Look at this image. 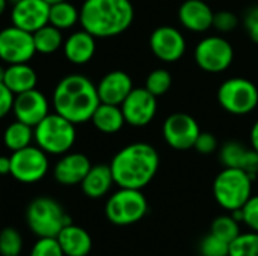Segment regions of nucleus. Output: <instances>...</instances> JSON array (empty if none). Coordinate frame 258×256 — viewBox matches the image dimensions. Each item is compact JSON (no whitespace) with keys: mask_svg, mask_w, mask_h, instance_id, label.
Segmentation results:
<instances>
[{"mask_svg":"<svg viewBox=\"0 0 258 256\" xmlns=\"http://www.w3.org/2000/svg\"><path fill=\"white\" fill-rule=\"evenodd\" d=\"M159 164L156 148L145 142H136L119 149L109 166L118 187L142 190L156 177Z\"/></svg>","mask_w":258,"mask_h":256,"instance_id":"nucleus-1","label":"nucleus"},{"mask_svg":"<svg viewBox=\"0 0 258 256\" xmlns=\"http://www.w3.org/2000/svg\"><path fill=\"white\" fill-rule=\"evenodd\" d=\"M100 104L97 86L85 75L71 74L63 77L54 88V112L74 125L91 121Z\"/></svg>","mask_w":258,"mask_h":256,"instance_id":"nucleus-2","label":"nucleus"},{"mask_svg":"<svg viewBox=\"0 0 258 256\" xmlns=\"http://www.w3.org/2000/svg\"><path fill=\"white\" fill-rule=\"evenodd\" d=\"M135 18L130 0H85L80 24L95 38H110L125 32Z\"/></svg>","mask_w":258,"mask_h":256,"instance_id":"nucleus-3","label":"nucleus"},{"mask_svg":"<svg viewBox=\"0 0 258 256\" xmlns=\"http://www.w3.org/2000/svg\"><path fill=\"white\" fill-rule=\"evenodd\" d=\"M252 181L242 169L224 167L213 183V195L218 205L230 213L240 210L252 196Z\"/></svg>","mask_w":258,"mask_h":256,"instance_id":"nucleus-4","label":"nucleus"},{"mask_svg":"<svg viewBox=\"0 0 258 256\" xmlns=\"http://www.w3.org/2000/svg\"><path fill=\"white\" fill-rule=\"evenodd\" d=\"M36 146L53 155L67 154L76 142V125L57 113H48L33 131Z\"/></svg>","mask_w":258,"mask_h":256,"instance_id":"nucleus-5","label":"nucleus"},{"mask_svg":"<svg viewBox=\"0 0 258 256\" xmlns=\"http://www.w3.org/2000/svg\"><path fill=\"white\" fill-rule=\"evenodd\" d=\"M26 222L29 229L41 237L56 238L63 226L73 223L71 217L63 211L62 205L51 198L33 199L26 211Z\"/></svg>","mask_w":258,"mask_h":256,"instance_id":"nucleus-6","label":"nucleus"},{"mask_svg":"<svg viewBox=\"0 0 258 256\" xmlns=\"http://www.w3.org/2000/svg\"><path fill=\"white\" fill-rule=\"evenodd\" d=\"M104 213L112 225L130 226L147 216L148 201L141 190L119 187V190L107 199Z\"/></svg>","mask_w":258,"mask_h":256,"instance_id":"nucleus-7","label":"nucleus"},{"mask_svg":"<svg viewBox=\"0 0 258 256\" xmlns=\"http://www.w3.org/2000/svg\"><path fill=\"white\" fill-rule=\"evenodd\" d=\"M218 101L231 115H248L258 106L257 86L243 77L228 78L218 89Z\"/></svg>","mask_w":258,"mask_h":256,"instance_id":"nucleus-8","label":"nucleus"},{"mask_svg":"<svg viewBox=\"0 0 258 256\" xmlns=\"http://www.w3.org/2000/svg\"><path fill=\"white\" fill-rule=\"evenodd\" d=\"M48 170L47 152L39 146H26L14 151L11 155V175L24 184H33L41 181Z\"/></svg>","mask_w":258,"mask_h":256,"instance_id":"nucleus-9","label":"nucleus"},{"mask_svg":"<svg viewBox=\"0 0 258 256\" xmlns=\"http://www.w3.org/2000/svg\"><path fill=\"white\" fill-rule=\"evenodd\" d=\"M195 62L207 72H222L233 63V45L221 36H209L198 42L195 47Z\"/></svg>","mask_w":258,"mask_h":256,"instance_id":"nucleus-10","label":"nucleus"},{"mask_svg":"<svg viewBox=\"0 0 258 256\" xmlns=\"http://www.w3.org/2000/svg\"><path fill=\"white\" fill-rule=\"evenodd\" d=\"M33 35L17 26L0 32V59L6 63H27L35 56Z\"/></svg>","mask_w":258,"mask_h":256,"instance_id":"nucleus-11","label":"nucleus"},{"mask_svg":"<svg viewBox=\"0 0 258 256\" xmlns=\"http://www.w3.org/2000/svg\"><path fill=\"white\" fill-rule=\"evenodd\" d=\"M201 130L195 118L187 113H172L163 122L165 142L177 151L192 149Z\"/></svg>","mask_w":258,"mask_h":256,"instance_id":"nucleus-12","label":"nucleus"},{"mask_svg":"<svg viewBox=\"0 0 258 256\" xmlns=\"http://www.w3.org/2000/svg\"><path fill=\"white\" fill-rule=\"evenodd\" d=\"M121 110L125 124L132 127H145L156 116L157 97H154L145 88H138V89L133 88V91L122 101Z\"/></svg>","mask_w":258,"mask_h":256,"instance_id":"nucleus-13","label":"nucleus"},{"mask_svg":"<svg viewBox=\"0 0 258 256\" xmlns=\"http://www.w3.org/2000/svg\"><path fill=\"white\" fill-rule=\"evenodd\" d=\"M150 48L163 62H177L186 51L183 33L172 26H159L150 36Z\"/></svg>","mask_w":258,"mask_h":256,"instance_id":"nucleus-14","label":"nucleus"},{"mask_svg":"<svg viewBox=\"0 0 258 256\" xmlns=\"http://www.w3.org/2000/svg\"><path fill=\"white\" fill-rule=\"evenodd\" d=\"M48 14L50 5L44 0H17L11 12V20L14 26L33 33L48 24Z\"/></svg>","mask_w":258,"mask_h":256,"instance_id":"nucleus-15","label":"nucleus"},{"mask_svg":"<svg viewBox=\"0 0 258 256\" xmlns=\"http://www.w3.org/2000/svg\"><path fill=\"white\" fill-rule=\"evenodd\" d=\"M12 110L17 121L35 128L48 115V101L45 95L35 88L15 95Z\"/></svg>","mask_w":258,"mask_h":256,"instance_id":"nucleus-16","label":"nucleus"},{"mask_svg":"<svg viewBox=\"0 0 258 256\" xmlns=\"http://www.w3.org/2000/svg\"><path fill=\"white\" fill-rule=\"evenodd\" d=\"M132 91H133L132 77L119 69L107 72L97 84L100 103H106V104L121 106Z\"/></svg>","mask_w":258,"mask_h":256,"instance_id":"nucleus-17","label":"nucleus"},{"mask_svg":"<svg viewBox=\"0 0 258 256\" xmlns=\"http://www.w3.org/2000/svg\"><path fill=\"white\" fill-rule=\"evenodd\" d=\"M91 166L92 164L85 154L80 152L63 154V157L56 163L53 169V177L62 186H76L83 181Z\"/></svg>","mask_w":258,"mask_h":256,"instance_id":"nucleus-18","label":"nucleus"},{"mask_svg":"<svg viewBox=\"0 0 258 256\" xmlns=\"http://www.w3.org/2000/svg\"><path fill=\"white\" fill-rule=\"evenodd\" d=\"M215 12L204 0H186L178 9V20L190 32L203 33L213 27Z\"/></svg>","mask_w":258,"mask_h":256,"instance_id":"nucleus-19","label":"nucleus"},{"mask_svg":"<svg viewBox=\"0 0 258 256\" xmlns=\"http://www.w3.org/2000/svg\"><path fill=\"white\" fill-rule=\"evenodd\" d=\"M95 36L89 32L79 30L70 35L63 44V54L65 57L74 65H85L88 63L95 54Z\"/></svg>","mask_w":258,"mask_h":256,"instance_id":"nucleus-20","label":"nucleus"},{"mask_svg":"<svg viewBox=\"0 0 258 256\" xmlns=\"http://www.w3.org/2000/svg\"><path fill=\"white\" fill-rule=\"evenodd\" d=\"M65 256H88L92 249V238L83 228L77 225H67L56 237Z\"/></svg>","mask_w":258,"mask_h":256,"instance_id":"nucleus-21","label":"nucleus"},{"mask_svg":"<svg viewBox=\"0 0 258 256\" xmlns=\"http://www.w3.org/2000/svg\"><path fill=\"white\" fill-rule=\"evenodd\" d=\"M115 184L113 175L109 164H95L91 166L89 172L80 183L82 192L91 199H100L109 193L112 186Z\"/></svg>","mask_w":258,"mask_h":256,"instance_id":"nucleus-22","label":"nucleus"},{"mask_svg":"<svg viewBox=\"0 0 258 256\" xmlns=\"http://www.w3.org/2000/svg\"><path fill=\"white\" fill-rule=\"evenodd\" d=\"M3 83L14 95H18L21 92L35 89L38 75L29 63H11L5 71Z\"/></svg>","mask_w":258,"mask_h":256,"instance_id":"nucleus-23","label":"nucleus"},{"mask_svg":"<svg viewBox=\"0 0 258 256\" xmlns=\"http://www.w3.org/2000/svg\"><path fill=\"white\" fill-rule=\"evenodd\" d=\"M94 127L106 134H113L118 133L124 124V115L121 110V106H115V104H106V103H100L98 107L95 109L92 118H91Z\"/></svg>","mask_w":258,"mask_h":256,"instance_id":"nucleus-24","label":"nucleus"},{"mask_svg":"<svg viewBox=\"0 0 258 256\" xmlns=\"http://www.w3.org/2000/svg\"><path fill=\"white\" fill-rule=\"evenodd\" d=\"M32 139H33V127L20 121H15L11 125H8L3 133L5 146L12 152L29 146Z\"/></svg>","mask_w":258,"mask_h":256,"instance_id":"nucleus-25","label":"nucleus"},{"mask_svg":"<svg viewBox=\"0 0 258 256\" xmlns=\"http://www.w3.org/2000/svg\"><path fill=\"white\" fill-rule=\"evenodd\" d=\"M77 21H80V11L70 2L63 0L54 5H50L48 23L60 30L73 27Z\"/></svg>","mask_w":258,"mask_h":256,"instance_id":"nucleus-26","label":"nucleus"},{"mask_svg":"<svg viewBox=\"0 0 258 256\" xmlns=\"http://www.w3.org/2000/svg\"><path fill=\"white\" fill-rule=\"evenodd\" d=\"M33 35L35 50L41 54H51L59 50L62 45V30L51 26L50 23L38 29Z\"/></svg>","mask_w":258,"mask_h":256,"instance_id":"nucleus-27","label":"nucleus"},{"mask_svg":"<svg viewBox=\"0 0 258 256\" xmlns=\"http://www.w3.org/2000/svg\"><path fill=\"white\" fill-rule=\"evenodd\" d=\"M228 256H258V232H240L230 243Z\"/></svg>","mask_w":258,"mask_h":256,"instance_id":"nucleus-28","label":"nucleus"},{"mask_svg":"<svg viewBox=\"0 0 258 256\" xmlns=\"http://www.w3.org/2000/svg\"><path fill=\"white\" fill-rule=\"evenodd\" d=\"M248 148H245L242 143L239 142H227L219 152V158L221 163L224 164V167H237L242 169L245 158L248 155Z\"/></svg>","mask_w":258,"mask_h":256,"instance_id":"nucleus-29","label":"nucleus"},{"mask_svg":"<svg viewBox=\"0 0 258 256\" xmlns=\"http://www.w3.org/2000/svg\"><path fill=\"white\" fill-rule=\"evenodd\" d=\"M210 232L227 243H231L240 234V226L233 216H219L213 220Z\"/></svg>","mask_w":258,"mask_h":256,"instance_id":"nucleus-30","label":"nucleus"},{"mask_svg":"<svg viewBox=\"0 0 258 256\" xmlns=\"http://www.w3.org/2000/svg\"><path fill=\"white\" fill-rule=\"evenodd\" d=\"M172 84V75L165 68H157L151 71L145 80V89L150 91L154 97L165 95Z\"/></svg>","mask_w":258,"mask_h":256,"instance_id":"nucleus-31","label":"nucleus"},{"mask_svg":"<svg viewBox=\"0 0 258 256\" xmlns=\"http://www.w3.org/2000/svg\"><path fill=\"white\" fill-rule=\"evenodd\" d=\"M23 249V238L14 228H5L0 232V255L20 256Z\"/></svg>","mask_w":258,"mask_h":256,"instance_id":"nucleus-32","label":"nucleus"},{"mask_svg":"<svg viewBox=\"0 0 258 256\" xmlns=\"http://www.w3.org/2000/svg\"><path fill=\"white\" fill-rule=\"evenodd\" d=\"M230 253V243L225 240L213 235L212 232L207 234L200 244V255L204 256H228Z\"/></svg>","mask_w":258,"mask_h":256,"instance_id":"nucleus-33","label":"nucleus"},{"mask_svg":"<svg viewBox=\"0 0 258 256\" xmlns=\"http://www.w3.org/2000/svg\"><path fill=\"white\" fill-rule=\"evenodd\" d=\"M29 256H65L57 238L53 237H41L33 244Z\"/></svg>","mask_w":258,"mask_h":256,"instance_id":"nucleus-34","label":"nucleus"},{"mask_svg":"<svg viewBox=\"0 0 258 256\" xmlns=\"http://www.w3.org/2000/svg\"><path fill=\"white\" fill-rule=\"evenodd\" d=\"M239 24L237 17L231 12V11H219L215 12L213 17V27L218 29L222 33H228L231 30H234Z\"/></svg>","mask_w":258,"mask_h":256,"instance_id":"nucleus-35","label":"nucleus"},{"mask_svg":"<svg viewBox=\"0 0 258 256\" xmlns=\"http://www.w3.org/2000/svg\"><path fill=\"white\" fill-rule=\"evenodd\" d=\"M243 223L251 229L258 232V195L251 196L248 202L242 207Z\"/></svg>","mask_w":258,"mask_h":256,"instance_id":"nucleus-36","label":"nucleus"},{"mask_svg":"<svg viewBox=\"0 0 258 256\" xmlns=\"http://www.w3.org/2000/svg\"><path fill=\"white\" fill-rule=\"evenodd\" d=\"M194 148L200 154H212V152H215L218 149V139L212 133L201 131L200 136L197 137V142H195Z\"/></svg>","mask_w":258,"mask_h":256,"instance_id":"nucleus-37","label":"nucleus"},{"mask_svg":"<svg viewBox=\"0 0 258 256\" xmlns=\"http://www.w3.org/2000/svg\"><path fill=\"white\" fill-rule=\"evenodd\" d=\"M243 24H245V29L249 35V38L258 44V6L251 8L246 15H245V20H243Z\"/></svg>","mask_w":258,"mask_h":256,"instance_id":"nucleus-38","label":"nucleus"},{"mask_svg":"<svg viewBox=\"0 0 258 256\" xmlns=\"http://www.w3.org/2000/svg\"><path fill=\"white\" fill-rule=\"evenodd\" d=\"M14 98H15V95L6 88V84L0 83V119L5 118L12 110Z\"/></svg>","mask_w":258,"mask_h":256,"instance_id":"nucleus-39","label":"nucleus"},{"mask_svg":"<svg viewBox=\"0 0 258 256\" xmlns=\"http://www.w3.org/2000/svg\"><path fill=\"white\" fill-rule=\"evenodd\" d=\"M11 174V157L0 155V175Z\"/></svg>","mask_w":258,"mask_h":256,"instance_id":"nucleus-40","label":"nucleus"},{"mask_svg":"<svg viewBox=\"0 0 258 256\" xmlns=\"http://www.w3.org/2000/svg\"><path fill=\"white\" fill-rule=\"evenodd\" d=\"M251 148L258 152V121H255L251 128Z\"/></svg>","mask_w":258,"mask_h":256,"instance_id":"nucleus-41","label":"nucleus"},{"mask_svg":"<svg viewBox=\"0 0 258 256\" xmlns=\"http://www.w3.org/2000/svg\"><path fill=\"white\" fill-rule=\"evenodd\" d=\"M6 6H8V2L6 0H0V15H3V12L6 11Z\"/></svg>","mask_w":258,"mask_h":256,"instance_id":"nucleus-42","label":"nucleus"},{"mask_svg":"<svg viewBox=\"0 0 258 256\" xmlns=\"http://www.w3.org/2000/svg\"><path fill=\"white\" fill-rule=\"evenodd\" d=\"M5 71H6V68H3V66L0 65V83H3V78H5Z\"/></svg>","mask_w":258,"mask_h":256,"instance_id":"nucleus-43","label":"nucleus"},{"mask_svg":"<svg viewBox=\"0 0 258 256\" xmlns=\"http://www.w3.org/2000/svg\"><path fill=\"white\" fill-rule=\"evenodd\" d=\"M44 2H47L48 5H54V3H59V2H63V0H44Z\"/></svg>","mask_w":258,"mask_h":256,"instance_id":"nucleus-44","label":"nucleus"},{"mask_svg":"<svg viewBox=\"0 0 258 256\" xmlns=\"http://www.w3.org/2000/svg\"><path fill=\"white\" fill-rule=\"evenodd\" d=\"M200 256H204V255H200Z\"/></svg>","mask_w":258,"mask_h":256,"instance_id":"nucleus-45","label":"nucleus"},{"mask_svg":"<svg viewBox=\"0 0 258 256\" xmlns=\"http://www.w3.org/2000/svg\"><path fill=\"white\" fill-rule=\"evenodd\" d=\"M257 180H258V177H257Z\"/></svg>","mask_w":258,"mask_h":256,"instance_id":"nucleus-46","label":"nucleus"},{"mask_svg":"<svg viewBox=\"0 0 258 256\" xmlns=\"http://www.w3.org/2000/svg\"><path fill=\"white\" fill-rule=\"evenodd\" d=\"M88 256H89V255H88Z\"/></svg>","mask_w":258,"mask_h":256,"instance_id":"nucleus-47","label":"nucleus"}]
</instances>
